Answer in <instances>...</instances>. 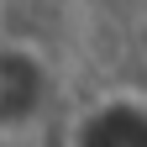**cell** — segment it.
<instances>
[{
	"instance_id": "2",
	"label": "cell",
	"mask_w": 147,
	"mask_h": 147,
	"mask_svg": "<svg viewBox=\"0 0 147 147\" xmlns=\"http://www.w3.org/2000/svg\"><path fill=\"white\" fill-rule=\"evenodd\" d=\"M79 147H147V137H142V105L137 100H105L95 116H84Z\"/></svg>"
},
{
	"instance_id": "1",
	"label": "cell",
	"mask_w": 147,
	"mask_h": 147,
	"mask_svg": "<svg viewBox=\"0 0 147 147\" xmlns=\"http://www.w3.org/2000/svg\"><path fill=\"white\" fill-rule=\"evenodd\" d=\"M47 100V74L32 53H0V126H26Z\"/></svg>"
}]
</instances>
